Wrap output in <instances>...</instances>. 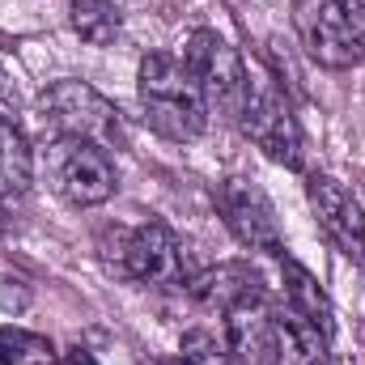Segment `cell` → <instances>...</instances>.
Segmentation results:
<instances>
[{
    "mask_svg": "<svg viewBox=\"0 0 365 365\" xmlns=\"http://www.w3.org/2000/svg\"><path fill=\"white\" fill-rule=\"evenodd\" d=\"M145 123L166 140H195L208 128V102L191 68L170 51H149L136 73Z\"/></svg>",
    "mask_w": 365,
    "mask_h": 365,
    "instance_id": "1",
    "label": "cell"
},
{
    "mask_svg": "<svg viewBox=\"0 0 365 365\" xmlns=\"http://www.w3.org/2000/svg\"><path fill=\"white\" fill-rule=\"evenodd\" d=\"M293 26L306 56L323 68L365 60V0H293Z\"/></svg>",
    "mask_w": 365,
    "mask_h": 365,
    "instance_id": "2",
    "label": "cell"
},
{
    "mask_svg": "<svg viewBox=\"0 0 365 365\" xmlns=\"http://www.w3.org/2000/svg\"><path fill=\"white\" fill-rule=\"evenodd\" d=\"M182 64L200 81L208 110H217L225 119H238L242 115L247 93H251V77L242 68V56L217 30H195L187 38V47H182Z\"/></svg>",
    "mask_w": 365,
    "mask_h": 365,
    "instance_id": "3",
    "label": "cell"
},
{
    "mask_svg": "<svg viewBox=\"0 0 365 365\" xmlns=\"http://www.w3.org/2000/svg\"><path fill=\"white\" fill-rule=\"evenodd\" d=\"M43 115H47L51 132L68 136V140H86L98 149H115L123 140L119 110L86 81H56L43 93Z\"/></svg>",
    "mask_w": 365,
    "mask_h": 365,
    "instance_id": "4",
    "label": "cell"
},
{
    "mask_svg": "<svg viewBox=\"0 0 365 365\" xmlns=\"http://www.w3.org/2000/svg\"><path fill=\"white\" fill-rule=\"evenodd\" d=\"M47 179L56 187V195H64L77 208H93L102 200H110L115 191V166L106 158V149L86 145V140H68L56 136L47 149Z\"/></svg>",
    "mask_w": 365,
    "mask_h": 365,
    "instance_id": "5",
    "label": "cell"
},
{
    "mask_svg": "<svg viewBox=\"0 0 365 365\" xmlns=\"http://www.w3.org/2000/svg\"><path fill=\"white\" fill-rule=\"evenodd\" d=\"M119 272L140 280V284H153V289H187L191 276H195L191 264H187L182 242L162 221H149V225L123 234V242H119Z\"/></svg>",
    "mask_w": 365,
    "mask_h": 365,
    "instance_id": "6",
    "label": "cell"
},
{
    "mask_svg": "<svg viewBox=\"0 0 365 365\" xmlns=\"http://www.w3.org/2000/svg\"><path fill=\"white\" fill-rule=\"evenodd\" d=\"M242 132L289 170H302V128L289 110V102L268 86V81H251V93H247V106L238 115Z\"/></svg>",
    "mask_w": 365,
    "mask_h": 365,
    "instance_id": "7",
    "label": "cell"
},
{
    "mask_svg": "<svg viewBox=\"0 0 365 365\" xmlns=\"http://www.w3.org/2000/svg\"><path fill=\"white\" fill-rule=\"evenodd\" d=\"M217 208L230 225V234L251 247V251H268L280 255L284 251V238H280V221H276V208L268 200V191L251 179H225L217 187Z\"/></svg>",
    "mask_w": 365,
    "mask_h": 365,
    "instance_id": "8",
    "label": "cell"
},
{
    "mask_svg": "<svg viewBox=\"0 0 365 365\" xmlns=\"http://www.w3.org/2000/svg\"><path fill=\"white\" fill-rule=\"evenodd\" d=\"M306 195H310V212L319 230L327 234V242L349 259H365V212L357 195L327 175H314L306 182Z\"/></svg>",
    "mask_w": 365,
    "mask_h": 365,
    "instance_id": "9",
    "label": "cell"
},
{
    "mask_svg": "<svg viewBox=\"0 0 365 365\" xmlns=\"http://www.w3.org/2000/svg\"><path fill=\"white\" fill-rule=\"evenodd\" d=\"M225 340L230 353L242 365H272L276 357V310L268 297H247L234 310H225Z\"/></svg>",
    "mask_w": 365,
    "mask_h": 365,
    "instance_id": "10",
    "label": "cell"
},
{
    "mask_svg": "<svg viewBox=\"0 0 365 365\" xmlns=\"http://www.w3.org/2000/svg\"><path fill=\"white\" fill-rule=\"evenodd\" d=\"M187 293H191L200 306L225 314V310H234L238 302L259 297V293H264V280H259V272H251L247 264H221V268H212V272H195L191 276Z\"/></svg>",
    "mask_w": 365,
    "mask_h": 365,
    "instance_id": "11",
    "label": "cell"
},
{
    "mask_svg": "<svg viewBox=\"0 0 365 365\" xmlns=\"http://www.w3.org/2000/svg\"><path fill=\"white\" fill-rule=\"evenodd\" d=\"M272 365H327V336L302 314H276V357Z\"/></svg>",
    "mask_w": 365,
    "mask_h": 365,
    "instance_id": "12",
    "label": "cell"
},
{
    "mask_svg": "<svg viewBox=\"0 0 365 365\" xmlns=\"http://www.w3.org/2000/svg\"><path fill=\"white\" fill-rule=\"evenodd\" d=\"M280 276H284V297H289V310L302 314L306 323H314L323 336H331V302L323 293V284L306 272L297 259H280Z\"/></svg>",
    "mask_w": 365,
    "mask_h": 365,
    "instance_id": "13",
    "label": "cell"
},
{
    "mask_svg": "<svg viewBox=\"0 0 365 365\" xmlns=\"http://www.w3.org/2000/svg\"><path fill=\"white\" fill-rule=\"evenodd\" d=\"M34 179V158H30V145L26 136L17 132L13 119L0 115V200L4 195H21Z\"/></svg>",
    "mask_w": 365,
    "mask_h": 365,
    "instance_id": "14",
    "label": "cell"
},
{
    "mask_svg": "<svg viewBox=\"0 0 365 365\" xmlns=\"http://www.w3.org/2000/svg\"><path fill=\"white\" fill-rule=\"evenodd\" d=\"M68 21H73V30H77L86 43H93V47L115 43V38H119V26H123L115 0H73V4H68Z\"/></svg>",
    "mask_w": 365,
    "mask_h": 365,
    "instance_id": "15",
    "label": "cell"
},
{
    "mask_svg": "<svg viewBox=\"0 0 365 365\" xmlns=\"http://www.w3.org/2000/svg\"><path fill=\"white\" fill-rule=\"evenodd\" d=\"M0 361L4 365H51L56 361V349L26 331V327H0Z\"/></svg>",
    "mask_w": 365,
    "mask_h": 365,
    "instance_id": "16",
    "label": "cell"
},
{
    "mask_svg": "<svg viewBox=\"0 0 365 365\" xmlns=\"http://www.w3.org/2000/svg\"><path fill=\"white\" fill-rule=\"evenodd\" d=\"M60 365H98V361H93L86 349H68V353L60 357Z\"/></svg>",
    "mask_w": 365,
    "mask_h": 365,
    "instance_id": "17",
    "label": "cell"
},
{
    "mask_svg": "<svg viewBox=\"0 0 365 365\" xmlns=\"http://www.w3.org/2000/svg\"><path fill=\"white\" fill-rule=\"evenodd\" d=\"M162 365H200V361H191V357H166Z\"/></svg>",
    "mask_w": 365,
    "mask_h": 365,
    "instance_id": "18",
    "label": "cell"
}]
</instances>
